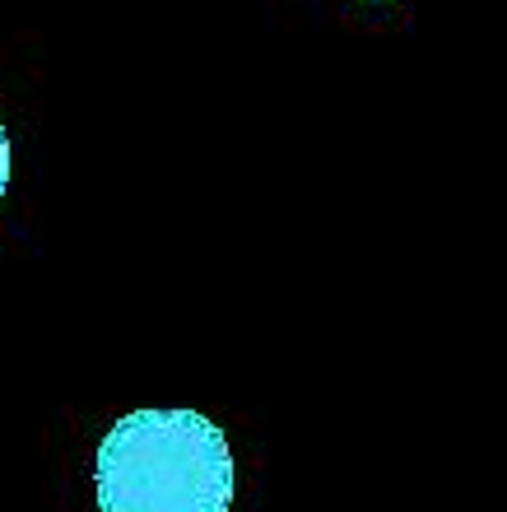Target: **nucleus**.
<instances>
[{
	"mask_svg": "<svg viewBox=\"0 0 507 512\" xmlns=\"http://www.w3.org/2000/svg\"><path fill=\"white\" fill-rule=\"evenodd\" d=\"M94 494L103 512H228L238 471L201 410H135L98 447Z\"/></svg>",
	"mask_w": 507,
	"mask_h": 512,
	"instance_id": "obj_1",
	"label": "nucleus"
},
{
	"mask_svg": "<svg viewBox=\"0 0 507 512\" xmlns=\"http://www.w3.org/2000/svg\"><path fill=\"white\" fill-rule=\"evenodd\" d=\"M10 163H14L10 135H5V122H0V201H5V191H10Z\"/></svg>",
	"mask_w": 507,
	"mask_h": 512,
	"instance_id": "obj_2",
	"label": "nucleus"
}]
</instances>
